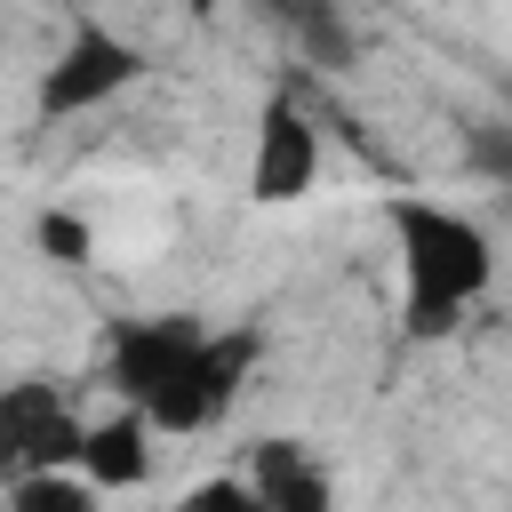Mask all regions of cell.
I'll use <instances>...</instances> for the list:
<instances>
[{"instance_id":"7a4b0ae2","label":"cell","mask_w":512,"mask_h":512,"mask_svg":"<svg viewBox=\"0 0 512 512\" xmlns=\"http://www.w3.org/2000/svg\"><path fill=\"white\" fill-rule=\"evenodd\" d=\"M256 352H264L256 328H200V344L184 352V368H176L136 416H144L152 432H208V424H224L232 400H240V384L256 376Z\"/></svg>"},{"instance_id":"8fae6325","label":"cell","mask_w":512,"mask_h":512,"mask_svg":"<svg viewBox=\"0 0 512 512\" xmlns=\"http://www.w3.org/2000/svg\"><path fill=\"white\" fill-rule=\"evenodd\" d=\"M464 160H472V176H488V184L512 192V128L504 120H472L464 128Z\"/></svg>"},{"instance_id":"4fadbf2b","label":"cell","mask_w":512,"mask_h":512,"mask_svg":"<svg viewBox=\"0 0 512 512\" xmlns=\"http://www.w3.org/2000/svg\"><path fill=\"white\" fill-rule=\"evenodd\" d=\"M168 512H256V496L240 488V472H224V480H200V488H184Z\"/></svg>"},{"instance_id":"52a82bcc","label":"cell","mask_w":512,"mask_h":512,"mask_svg":"<svg viewBox=\"0 0 512 512\" xmlns=\"http://www.w3.org/2000/svg\"><path fill=\"white\" fill-rule=\"evenodd\" d=\"M240 488L256 496V512H336V480L296 432L256 440L248 464H240Z\"/></svg>"},{"instance_id":"30bf717a","label":"cell","mask_w":512,"mask_h":512,"mask_svg":"<svg viewBox=\"0 0 512 512\" xmlns=\"http://www.w3.org/2000/svg\"><path fill=\"white\" fill-rule=\"evenodd\" d=\"M0 504H8V512H104V488L64 464V472H24V480H8Z\"/></svg>"},{"instance_id":"5bb4252c","label":"cell","mask_w":512,"mask_h":512,"mask_svg":"<svg viewBox=\"0 0 512 512\" xmlns=\"http://www.w3.org/2000/svg\"><path fill=\"white\" fill-rule=\"evenodd\" d=\"M184 8H192V16H216V8H224V0H184Z\"/></svg>"},{"instance_id":"277c9868","label":"cell","mask_w":512,"mask_h":512,"mask_svg":"<svg viewBox=\"0 0 512 512\" xmlns=\"http://www.w3.org/2000/svg\"><path fill=\"white\" fill-rule=\"evenodd\" d=\"M80 432H88V416L64 400V384H48V376L0 384V488L24 472L80 464Z\"/></svg>"},{"instance_id":"7c38bea8","label":"cell","mask_w":512,"mask_h":512,"mask_svg":"<svg viewBox=\"0 0 512 512\" xmlns=\"http://www.w3.org/2000/svg\"><path fill=\"white\" fill-rule=\"evenodd\" d=\"M32 240H40V256H56V264H88V256H96V232H88L80 216H64V208H48V216L32 224Z\"/></svg>"},{"instance_id":"ba28073f","label":"cell","mask_w":512,"mask_h":512,"mask_svg":"<svg viewBox=\"0 0 512 512\" xmlns=\"http://www.w3.org/2000/svg\"><path fill=\"white\" fill-rule=\"evenodd\" d=\"M256 8L272 16V32H280L304 64H320V72H352V64H360V32H352L344 0H256Z\"/></svg>"},{"instance_id":"3957f363","label":"cell","mask_w":512,"mask_h":512,"mask_svg":"<svg viewBox=\"0 0 512 512\" xmlns=\"http://www.w3.org/2000/svg\"><path fill=\"white\" fill-rule=\"evenodd\" d=\"M136 80H144V48H136L128 32H112V24L80 16V24L64 32V48L40 64L32 112H40V120H72V112L112 104V96H120V88H136Z\"/></svg>"},{"instance_id":"8992f818","label":"cell","mask_w":512,"mask_h":512,"mask_svg":"<svg viewBox=\"0 0 512 512\" xmlns=\"http://www.w3.org/2000/svg\"><path fill=\"white\" fill-rule=\"evenodd\" d=\"M200 328L208 320H192V312H152V320H120L112 328V360H104V376H112V392H120V408H144L176 368H184V352L200 344Z\"/></svg>"},{"instance_id":"5b68a950","label":"cell","mask_w":512,"mask_h":512,"mask_svg":"<svg viewBox=\"0 0 512 512\" xmlns=\"http://www.w3.org/2000/svg\"><path fill=\"white\" fill-rule=\"evenodd\" d=\"M312 176H320V128L304 120V104L296 96H264L256 104V152H248V192L264 200V208H280V200H304L312 192Z\"/></svg>"},{"instance_id":"9c48e42d","label":"cell","mask_w":512,"mask_h":512,"mask_svg":"<svg viewBox=\"0 0 512 512\" xmlns=\"http://www.w3.org/2000/svg\"><path fill=\"white\" fill-rule=\"evenodd\" d=\"M72 472L96 480V488H136V480H152V424H144L136 408L96 416V424L80 432V464H72Z\"/></svg>"},{"instance_id":"6da1fadb","label":"cell","mask_w":512,"mask_h":512,"mask_svg":"<svg viewBox=\"0 0 512 512\" xmlns=\"http://www.w3.org/2000/svg\"><path fill=\"white\" fill-rule=\"evenodd\" d=\"M392 248H400V320L408 336H448L496 280V240L480 216L424 200V192H392L384 200Z\"/></svg>"}]
</instances>
